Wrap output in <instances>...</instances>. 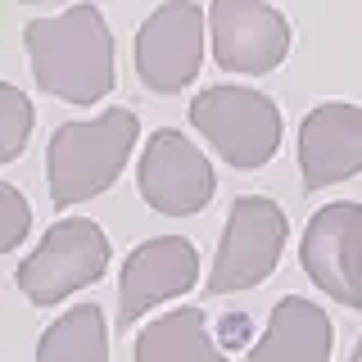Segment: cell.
Segmentation results:
<instances>
[{"label":"cell","mask_w":362,"mask_h":362,"mask_svg":"<svg viewBox=\"0 0 362 362\" xmlns=\"http://www.w3.org/2000/svg\"><path fill=\"white\" fill-rule=\"evenodd\" d=\"M23 45H28L37 86L64 105H100L118 82L113 37L95 5H73L50 18H32L23 28Z\"/></svg>","instance_id":"cell-1"},{"label":"cell","mask_w":362,"mask_h":362,"mask_svg":"<svg viewBox=\"0 0 362 362\" xmlns=\"http://www.w3.org/2000/svg\"><path fill=\"white\" fill-rule=\"evenodd\" d=\"M136 136H141V122H136L132 109H105L86 122H64L50 136V150H45L50 204L73 209V204L105 195L127 168Z\"/></svg>","instance_id":"cell-2"},{"label":"cell","mask_w":362,"mask_h":362,"mask_svg":"<svg viewBox=\"0 0 362 362\" xmlns=\"http://www.w3.org/2000/svg\"><path fill=\"white\" fill-rule=\"evenodd\" d=\"M190 127L231 168H263L281 150V109L254 86H209L190 100Z\"/></svg>","instance_id":"cell-3"},{"label":"cell","mask_w":362,"mask_h":362,"mask_svg":"<svg viewBox=\"0 0 362 362\" xmlns=\"http://www.w3.org/2000/svg\"><path fill=\"white\" fill-rule=\"evenodd\" d=\"M109 272V235L90 218H59L41 235V245L18 263V290L28 303L50 308L73 290L95 286Z\"/></svg>","instance_id":"cell-4"},{"label":"cell","mask_w":362,"mask_h":362,"mask_svg":"<svg viewBox=\"0 0 362 362\" xmlns=\"http://www.w3.org/2000/svg\"><path fill=\"white\" fill-rule=\"evenodd\" d=\"M286 235H290V222L276 199L240 195L226 213L218 258H213V272H209V294H235V290L263 286L281 263Z\"/></svg>","instance_id":"cell-5"},{"label":"cell","mask_w":362,"mask_h":362,"mask_svg":"<svg viewBox=\"0 0 362 362\" xmlns=\"http://www.w3.org/2000/svg\"><path fill=\"white\" fill-rule=\"evenodd\" d=\"M204 37L213 45V59L222 73H272L286 64L290 45H294V28L267 0H213L204 14Z\"/></svg>","instance_id":"cell-6"},{"label":"cell","mask_w":362,"mask_h":362,"mask_svg":"<svg viewBox=\"0 0 362 362\" xmlns=\"http://www.w3.org/2000/svg\"><path fill=\"white\" fill-rule=\"evenodd\" d=\"M136 190L163 218H190V213L209 209L218 177L199 145H190L177 127H158L136 163Z\"/></svg>","instance_id":"cell-7"},{"label":"cell","mask_w":362,"mask_h":362,"mask_svg":"<svg viewBox=\"0 0 362 362\" xmlns=\"http://www.w3.org/2000/svg\"><path fill=\"white\" fill-rule=\"evenodd\" d=\"M204 9L195 0H168L136 32V77L154 95H177L199 77Z\"/></svg>","instance_id":"cell-8"},{"label":"cell","mask_w":362,"mask_h":362,"mask_svg":"<svg viewBox=\"0 0 362 362\" xmlns=\"http://www.w3.org/2000/svg\"><path fill=\"white\" fill-rule=\"evenodd\" d=\"M299 263L317 290L362 313V204L335 199L317 209L303 226Z\"/></svg>","instance_id":"cell-9"},{"label":"cell","mask_w":362,"mask_h":362,"mask_svg":"<svg viewBox=\"0 0 362 362\" xmlns=\"http://www.w3.org/2000/svg\"><path fill=\"white\" fill-rule=\"evenodd\" d=\"M199 249L186 235H150L127 254L118 276V326H136L150 308L195 290Z\"/></svg>","instance_id":"cell-10"},{"label":"cell","mask_w":362,"mask_h":362,"mask_svg":"<svg viewBox=\"0 0 362 362\" xmlns=\"http://www.w3.org/2000/svg\"><path fill=\"white\" fill-rule=\"evenodd\" d=\"M303 190H326L362 173V109L349 100H322L299 127Z\"/></svg>","instance_id":"cell-11"},{"label":"cell","mask_w":362,"mask_h":362,"mask_svg":"<svg viewBox=\"0 0 362 362\" xmlns=\"http://www.w3.org/2000/svg\"><path fill=\"white\" fill-rule=\"evenodd\" d=\"M331 349H335V322L326 317V308L290 294L272 308L267 331L245 354V362H331Z\"/></svg>","instance_id":"cell-12"},{"label":"cell","mask_w":362,"mask_h":362,"mask_svg":"<svg viewBox=\"0 0 362 362\" xmlns=\"http://www.w3.org/2000/svg\"><path fill=\"white\" fill-rule=\"evenodd\" d=\"M136 362H231L209 331V317L199 308H173L141 326L132 344Z\"/></svg>","instance_id":"cell-13"},{"label":"cell","mask_w":362,"mask_h":362,"mask_svg":"<svg viewBox=\"0 0 362 362\" xmlns=\"http://www.w3.org/2000/svg\"><path fill=\"white\" fill-rule=\"evenodd\" d=\"M37 362H109V326L100 303H77L45 326Z\"/></svg>","instance_id":"cell-14"},{"label":"cell","mask_w":362,"mask_h":362,"mask_svg":"<svg viewBox=\"0 0 362 362\" xmlns=\"http://www.w3.org/2000/svg\"><path fill=\"white\" fill-rule=\"evenodd\" d=\"M32 122H37V109L23 95L14 82H0V168L14 163V158L28 150Z\"/></svg>","instance_id":"cell-15"},{"label":"cell","mask_w":362,"mask_h":362,"mask_svg":"<svg viewBox=\"0 0 362 362\" xmlns=\"http://www.w3.org/2000/svg\"><path fill=\"white\" fill-rule=\"evenodd\" d=\"M32 231V209L23 199V190H14L9 181H0V254L18 249Z\"/></svg>","instance_id":"cell-16"},{"label":"cell","mask_w":362,"mask_h":362,"mask_svg":"<svg viewBox=\"0 0 362 362\" xmlns=\"http://www.w3.org/2000/svg\"><path fill=\"white\" fill-rule=\"evenodd\" d=\"M245 326H249V317H245V313H231V317L222 322V339H226L222 354H226V349H235V344H245Z\"/></svg>","instance_id":"cell-17"},{"label":"cell","mask_w":362,"mask_h":362,"mask_svg":"<svg viewBox=\"0 0 362 362\" xmlns=\"http://www.w3.org/2000/svg\"><path fill=\"white\" fill-rule=\"evenodd\" d=\"M349 362H362V339H358V344H354V358H349Z\"/></svg>","instance_id":"cell-18"}]
</instances>
